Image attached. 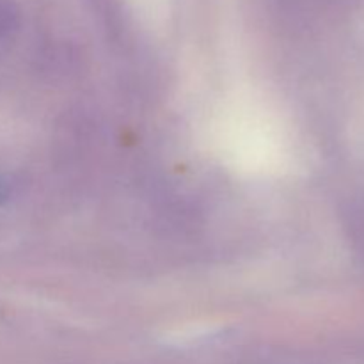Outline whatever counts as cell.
<instances>
[{
    "label": "cell",
    "instance_id": "obj_1",
    "mask_svg": "<svg viewBox=\"0 0 364 364\" xmlns=\"http://www.w3.org/2000/svg\"><path fill=\"white\" fill-rule=\"evenodd\" d=\"M14 23V9L7 0H0V28H7Z\"/></svg>",
    "mask_w": 364,
    "mask_h": 364
}]
</instances>
